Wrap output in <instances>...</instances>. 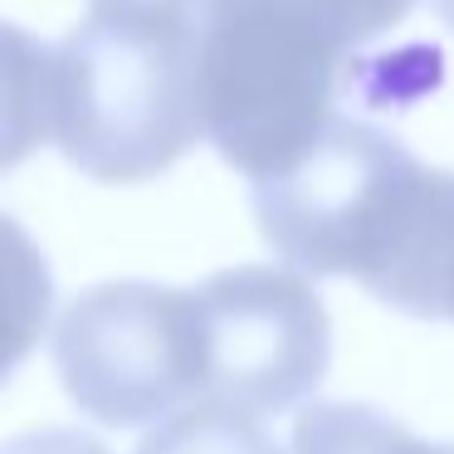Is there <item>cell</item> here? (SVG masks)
<instances>
[{"label": "cell", "mask_w": 454, "mask_h": 454, "mask_svg": "<svg viewBox=\"0 0 454 454\" xmlns=\"http://www.w3.org/2000/svg\"><path fill=\"white\" fill-rule=\"evenodd\" d=\"M420 171L425 161L401 137L342 113L288 171L254 181L249 200L259 235L284 264L366 284Z\"/></svg>", "instance_id": "4"}, {"label": "cell", "mask_w": 454, "mask_h": 454, "mask_svg": "<svg viewBox=\"0 0 454 454\" xmlns=\"http://www.w3.org/2000/svg\"><path fill=\"white\" fill-rule=\"evenodd\" d=\"M5 454H108L83 430H25L5 444Z\"/></svg>", "instance_id": "10"}, {"label": "cell", "mask_w": 454, "mask_h": 454, "mask_svg": "<svg viewBox=\"0 0 454 454\" xmlns=\"http://www.w3.org/2000/svg\"><path fill=\"white\" fill-rule=\"evenodd\" d=\"M206 401L249 415H284L323 386L333 362V317L303 274L235 264L196 284Z\"/></svg>", "instance_id": "5"}, {"label": "cell", "mask_w": 454, "mask_h": 454, "mask_svg": "<svg viewBox=\"0 0 454 454\" xmlns=\"http://www.w3.org/2000/svg\"><path fill=\"white\" fill-rule=\"evenodd\" d=\"M54 372L64 395L108 430L161 425L206 401L196 288L118 278L79 294L54 327Z\"/></svg>", "instance_id": "3"}, {"label": "cell", "mask_w": 454, "mask_h": 454, "mask_svg": "<svg viewBox=\"0 0 454 454\" xmlns=\"http://www.w3.org/2000/svg\"><path fill=\"white\" fill-rule=\"evenodd\" d=\"M137 454H284V450L264 430L259 415L220 401H196L186 411H176L171 420H161L137 444Z\"/></svg>", "instance_id": "8"}, {"label": "cell", "mask_w": 454, "mask_h": 454, "mask_svg": "<svg viewBox=\"0 0 454 454\" xmlns=\"http://www.w3.org/2000/svg\"><path fill=\"white\" fill-rule=\"evenodd\" d=\"M430 11L440 15V25H450V30H454V0H430Z\"/></svg>", "instance_id": "11"}, {"label": "cell", "mask_w": 454, "mask_h": 454, "mask_svg": "<svg viewBox=\"0 0 454 454\" xmlns=\"http://www.w3.org/2000/svg\"><path fill=\"white\" fill-rule=\"evenodd\" d=\"M294 454H454V444L420 440L366 401H313L294 420Z\"/></svg>", "instance_id": "7"}, {"label": "cell", "mask_w": 454, "mask_h": 454, "mask_svg": "<svg viewBox=\"0 0 454 454\" xmlns=\"http://www.w3.org/2000/svg\"><path fill=\"white\" fill-rule=\"evenodd\" d=\"M362 288L395 313L454 323V171L425 167L415 176Z\"/></svg>", "instance_id": "6"}, {"label": "cell", "mask_w": 454, "mask_h": 454, "mask_svg": "<svg viewBox=\"0 0 454 454\" xmlns=\"http://www.w3.org/2000/svg\"><path fill=\"white\" fill-rule=\"evenodd\" d=\"M415 0H206L196 83L206 137L225 167L264 181L288 171L362 89V50L401 30Z\"/></svg>", "instance_id": "1"}, {"label": "cell", "mask_w": 454, "mask_h": 454, "mask_svg": "<svg viewBox=\"0 0 454 454\" xmlns=\"http://www.w3.org/2000/svg\"><path fill=\"white\" fill-rule=\"evenodd\" d=\"M89 11L137 15V20H161V25H196L206 0H89Z\"/></svg>", "instance_id": "9"}, {"label": "cell", "mask_w": 454, "mask_h": 454, "mask_svg": "<svg viewBox=\"0 0 454 454\" xmlns=\"http://www.w3.org/2000/svg\"><path fill=\"white\" fill-rule=\"evenodd\" d=\"M40 137L74 171L137 186L176 167L206 137L196 83V25L89 11L35 64Z\"/></svg>", "instance_id": "2"}]
</instances>
